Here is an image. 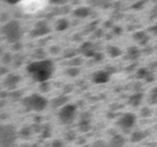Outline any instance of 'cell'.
I'll return each instance as SVG.
<instances>
[{
  "mask_svg": "<svg viewBox=\"0 0 157 147\" xmlns=\"http://www.w3.org/2000/svg\"><path fill=\"white\" fill-rule=\"evenodd\" d=\"M47 6V1H37V0H31V1H21L19 3V8L26 14H36L43 10Z\"/></svg>",
  "mask_w": 157,
  "mask_h": 147,
  "instance_id": "cell-1",
  "label": "cell"
}]
</instances>
